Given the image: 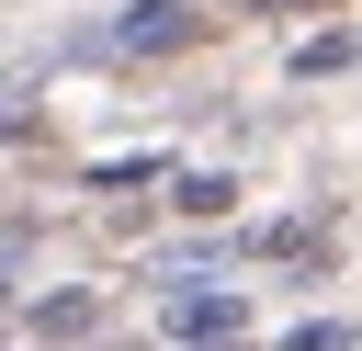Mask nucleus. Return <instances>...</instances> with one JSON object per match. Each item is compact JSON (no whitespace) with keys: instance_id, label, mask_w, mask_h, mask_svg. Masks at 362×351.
<instances>
[{"instance_id":"1","label":"nucleus","mask_w":362,"mask_h":351,"mask_svg":"<svg viewBox=\"0 0 362 351\" xmlns=\"http://www.w3.org/2000/svg\"><path fill=\"white\" fill-rule=\"evenodd\" d=\"M192 34H204L192 0H136V11L102 34V57H170V45H192Z\"/></svg>"},{"instance_id":"2","label":"nucleus","mask_w":362,"mask_h":351,"mask_svg":"<svg viewBox=\"0 0 362 351\" xmlns=\"http://www.w3.org/2000/svg\"><path fill=\"white\" fill-rule=\"evenodd\" d=\"M170 328H181V340H215V328L238 340V294H181V306H170Z\"/></svg>"},{"instance_id":"3","label":"nucleus","mask_w":362,"mask_h":351,"mask_svg":"<svg viewBox=\"0 0 362 351\" xmlns=\"http://www.w3.org/2000/svg\"><path fill=\"white\" fill-rule=\"evenodd\" d=\"M90 317H102V306H90V294H45V317H34V328H45V340H79V328H90Z\"/></svg>"},{"instance_id":"4","label":"nucleus","mask_w":362,"mask_h":351,"mask_svg":"<svg viewBox=\"0 0 362 351\" xmlns=\"http://www.w3.org/2000/svg\"><path fill=\"white\" fill-rule=\"evenodd\" d=\"M317 68H351V34H305L294 45V79H317Z\"/></svg>"},{"instance_id":"5","label":"nucleus","mask_w":362,"mask_h":351,"mask_svg":"<svg viewBox=\"0 0 362 351\" xmlns=\"http://www.w3.org/2000/svg\"><path fill=\"white\" fill-rule=\"evenodd\" d=\"M181 215H226V170H181Z\"/></svg>"},{"instance_id":"6","label":"nucleus","mask_w":362,"mask_h":351,"mask_svg":"<svg viewBox=\"0 0 362 351\" xmlns=\"http://www.w3.org/2000/svg\"><path fill=\"white\" fill-rule=\"evenodd\" d=\"M305 238H317V226H305V215H283V226H260V238H249V249H260V260H294V249H305Z\"/></svg>"},{"instance_id":"7","label":"nucleus","mask_w":362,"mask_h":351,"mask_svg":"<svg viewBox=\"0 0 362 351\" xmlns=\"http://www.w3.org/2000/svg\"><path fill=\"white\" fill-rule=\"evenodd\" d=\"M249 11H305V0H249Z\"/></svg>"}]
</instances>
